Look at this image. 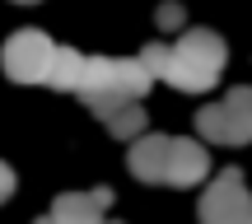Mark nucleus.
Returning <instances> with one entry per match:
<instances>
[{"instance_id": "10", "label": "nucleus", "mask_w": 252, "mask_h": 224, "mask_svg": "<svg viewBox=\"0 0 252 224\" xmlns=\"http://www.w3.org/2000/svg\"><path fill=\"white\" fill-rule=\"evenodd\" d=\"M103 126H108L117 140H135V135L145 131V108L140 103H122V108H112V112H103L98 117Z\"/></svg>"}, {"instance_id": "11", "label": "nucleus", "mask_w": 252, "mask_h": 224, "mask_svg": "<svg viewBox=\"0 0 252 224\" xmlns=\"http://www.w3.org/2000/svg\"><path fill=\"white\" fill-rule=\"evenodd\" d=\"M163 61H168V47H163V42H150V47L140 52V65H145L150 80H154V75H163Z\"/></svg>"}, {"instance_id": "9", "label": "nucleus", "mask_w": 252, "mask_h": 224, "mask_svg": "<svg viewBox=\"0 0 252 224\" xmlns=\"http://www.w3.org/2000/svg\"><path fill=\"white\" fill-rule=\"evenodd\" d=\"M80 70H84V56L75 52V47H56L52 52V70H47V84L61 94H70L75 84H80Z\"/></svg>"}, {"instance_id": "8", "label": "nucleus", "mask_w": 252, "mask_h": 224, "mask_svg": "<svg viewBox=\"0 0 252 224\" xmlns=\"http://www.w3.org/2000/svg\"><path fill=\"white\" fill-rule=\"evenodd\" d=\"M206 173H210V154L201 150L196 140H173V150H168V178H163V182H173V187H196Z\"/></svg>"}, {"instance_id": "5", "label": "nucleus", "mask_w": 252, "mask_h": 224, "mask_svg": "<svg viewBox=\"0 0 252 224\" xmlns=\"http://www.w3.org/2000/svg\"><path fill=\"white\" fill-rule=\"evenodd\" d=\"M196 215H201V224H248L252 196H248V187H243V173H238V168L220 173V178L206 187Z\"/></svg>"}, {"instance_id": "6", "label": "nucleus", "mask_w": 252, "mask_h": 224, "mask_svg": "<svg viewBox=\"0 0 252 224\" xmlns=\"http://www.w3.org/2000/svg\"><path fill=\"white\" fill-rule=\"evenodd\" d=\"M112 206V192L108 187H94V192H65V196L52 201V220L56 224H103V210Z\"/></svg>"}, {"instance_id": "14", "label": "nucleus", "mask_w": 252, "mask_h": 224, "mask_svg": "<svg viewBox=\"0 0 252 224\" xmlns=\"http://www.w3.org/2000/svg\"><path fill=\"white\" fill-rule=\"evenodd\" d=\"M37 224H56V220H52V215H47V220H37Z\"/></svg>"}, {"instance_id": "4", "label": "nucleus", "mask_w": 252, "mask_h": 224, "mask_svg": "<svg viewBox=\"0 0 252 224\" xmlns=\"http://www.w3.org/2000/svg\"><path fill=\"white\" fill-rule=\"evenodd\" d=\"M52 52H56V42L47 33H37V28H19V33L5 42V52H0V65H5V75L14 84H47Z\"/></svg>"}, {"instance_id": "3", "label": "nucleus", "mask_w": 252, "mask_h": 224, "mask_svg": "<svg viewBox=\"0 0 252 224\" xmlns=\"http://www.w3.org/2000/svg\"><path fill=\"white\" fill-rule=\"evenodd\" d=\"M196 131L215 145H252V89H229L224 103L196 112Z\"/></svg>"}, {"instance_id": "13", "label": "nucleus", "mask_w": 252, "mask_h": 224, "mask_svg": "<svg viewBox=\"0 0 252 224\" xmlns=\"http://www.w3.org/2000/svg\"><path fill=\"white\" fill-rule=\"evenodd\" d=\"M14 5H37V0H14Z\"/></svg>"}, {"instance_id": "7", "label": "nucleus", "mask_w": 252, "mask_h": 224, "mask_svg": "<svg viewBox=\"0 0 252 224\" xmlns=\"http://www.w3.org/2000/svg\"><path fill=\"white\" fill-rule=\"evenodd\" d=\"M168 150H173V135H140L126 154V168L140 182H163L168 178Z\"/></svg>"}, {"instance_id": "2", "label": "nucleus", "mask_w": 252, "mask_h": 224, "mask_svg": "<svg viewBox=\"0 0 252 224\" xmlns=\"http://www.w3.org/2000/svg\"><path fill=\"white\" fill-rule=\"evenodd\" d=\"M220 70H224V37L210 33V28L182 33L168 47V61H163V80L182 94H206L220 80Z\"/></svg>"}, {"instance_id": "12", "label": "nucleus", "mask_w": 252, "mask_h": 224, "mask_svg": "<svg viewBox=\"0 0 252 224\" xmlns=\"http://www.w3.org/2000/svg\"><path fill=\"white\" fill-rule=\"evenodd\" d=\"M9 196H14V168H9V163H0V206H5Z\"/></svg>"}, {"instance_id": "15", "label": "nucleus", "mask_w": 252, "mask_h": 224, "mask_svg": "<svg viewBox=\"0 0 252 224\" xmlns=\"http://www.w3.org/2000/svg\"><path fill=\"white\" fill-rule=\"evenodd\" d=\"M248 224H252V215H248Z\"/></svg>"}, {"instance_id": "1", "label": "nucleus", "mask_w": 252, "mask_h": 224, "mask_svg": "<svg viewBox=\"0 0 252 224\" xmlns=\"http://www.w3.org/2000/svg\"><path fill=\"white\" fill-rule=\"evenodd\" d=\"M145 89H150L145 65L140 61H122V56H84L80 84H75V94L94 108V117L122 108V103H140Z\"/></svg>"}]
</instances>
